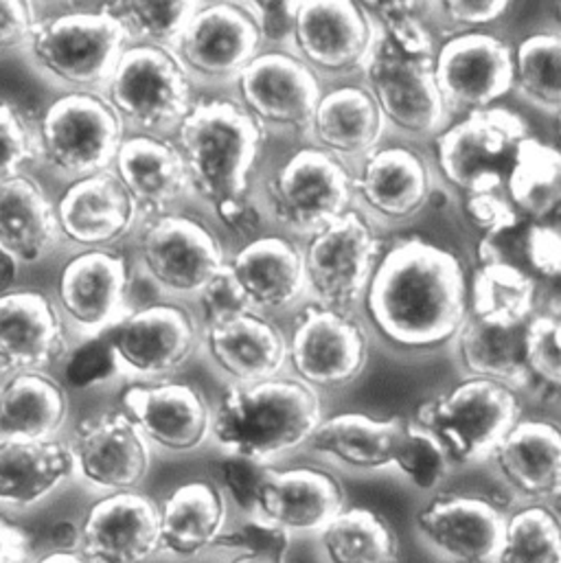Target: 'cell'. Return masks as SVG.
I'll return each instance as SVG.
<instances>
[{"label":"cell","mask_w":561,"mask_h":563,"mask_svg":"<svg viewBox=\"0 0 561 563\" xmlns=\"http://www.w3.org/2000/svg\"><path fill=\"white\" fill-rule=\"evenodd\" d=\"M318 536L327 563L399 562V542L393 527L364 507L342 509Z\"/></svg>","instance_id":"41"},{"label":"cell","mask_w":561,"mask_h":563,"mask_svg":"<svg viewBox=\"0 0 561 563\" xmlns=\"http://www.w3.org/2000/svg\"><path fill=\"white\" fill-rule=\"evenodd\" d=\"M18 266L20 264L9 253H4L0 249V294L9 291L13 287V283L18 279Z\"/></svg>","instance_id":"60"},{"label":"cell","mask_w":561,"mask_h":563,"mask_svg":"<svg viewBox=\"0 0 561 563\" xmlns=\"http://www.w3.org/2000/svg\"><path fill=\"white\" fill-rule=\"evenodd\" d=\"M507 516L490 498L443 494L417 514V529L426 542L459 563H490L503 544Z\"/></svg>","instance_id":"25"},{"label":"cell","mask_w":561,"mask_h":563,"mask_svg":"<svg viewBox=\"0 0 561 563\" xmlns=\"http://www.w3.org/2000/svg\"><path fill=\"white\" fill-rule=\"evenodd\" d=\"M522 335L525 324L496 327L468 313V320L454 340L459 346L461 364L470 377L490 379L520 393L534 388L525 368Z\"/></svg>","instance_id":"38"},{"label":"cell","mask_w":561,"mask_h":563,"mask_svg":"<svg viewBox=\"0 0 561 563\" xmlns=\"http://www.w3.org/2000/svg\"><path fill=\"white\" fill-rule=\"evenodd\" d=\"M393 467L404 474L417 489L430 492L446 481L450 461L430 432L419 428L415 421H406Z\"/></svg>","instance_id":"47"},{"label":"cell","mask_w":561,"mask_h":563,"mask_svg":"<svg viewBox=\"0 0 561 563\" xmlns=\"http://www.w3.org/2000/svg\"><path fill=\"white\" fill-rule=\"evenodd\" d=\"M465 209L470 220L483 231V235H496L522 222V218L509 205L505 191L465 198Z\"/></svg>","instance_id":"54"},{"label":"cell","mask_w":561,"mask_h":563,"mask_svg":"<svg viewBox=\"0 0 561 563\" xmlns=\"http://www.w3.org/2000/svg\"><path fill=\"white\" fill-rule=\"evenodd\" d=\"M342 483L320 467H268L257 496V518L292 533H320L344 507Z\"/></svg>","instance_id":"27"},{"label":"cell","mask_w":561,"mask_h":563,"mask_svg":"<svg viewBox=\"0 0 561 563\" xmlns=\"http://www.w3.org/2000/svg\"><path fill=\"white\" fill-rule=\"evenodd\" d=\"M382 242L358 209L314 233L302 249L305 294L316 305L353 311L382 257Z\"/></svg>","instance_id":"9"},{"label":"cell","mask_w":561,"mask_h":563,"mask_svg":"<svg viewBox=\"0 0 561 563\" xmlns=\"http://www.w3.org/2000/svg\"><path fill=\"white\" fill-rule=\"evenodd\" d=\"M268 200L277 224L311 238L353 209L351 169L314 145L300 147L271 178Z\"/></svg>","instance_id":"13"},{"label":"cell","mask_w":561,"mask_h":563,"mask_svg":"<svg viewBox=\"0 0 561 563\" xmlns=\"http://www.w3.org/2000/svg\"><path fill=\"white\" fill-rule=\"evenodd\" d=\"M101 97L123 128L136 134L165 136L187 117L194 81L172 48L130 44L119 57Z\"/></svg>","instance_id":"5"},{"label":"cell","mask_w":561,"mask_h":563,"mask_svg":"<svg viewBox=\"0 0 561 563\" xmlns=\"http://www.w3.org/2000/svg\"><path fill=\"white\" fill-rule=\"evenodd\" d=\"M130 44L174 48L198 2H106Z\"/></svg>","instance_id":"44"},{"label":"cell","mask_w":561,"mask_h":563,"mask_svg":"<svg viewBox=\"0 0 561 563\" xmlns=\"http://www.w3.org/2000/svg\"><path fill=\"white\" fill-rule=\"evenodd\" d=\"M106 335L121 375L141 379V384L165 382L194 357L202 342L196 316L178 302L132 309Z\"/></svg>","instance_id":"15"},{"label":"cell","mask_w":561,"mask_h":563,"mask_svg":"<svg viewBox=\"0 0 561 563\" xmlns=\"http://www.w3.org/2000/svg\"><path fill=\"white\" fill-rule=\"evenodd\" d=\"M66 324L51 296L37 289L0 294V371H46L68 355Z\"/></svg>","instance_id":"26"},{"label":"cell","mask_w":561,"mask_h":563,"mask_svg":"<svg viewBox=\"0 0 561 563\" xmlns=\"http://www.w3.org/2000/svg\"><path fill=\"white\" fill-rule=\"evenodd\" d=\"M132 273L125 255L103 251H81L68 260L57 279V309L77 333L101 335L121 322L130 309Z\"/></svg>","instance_id":"20"},{"label":"cell","mask_w":561,"mask_h":563,"mask_svg":"<svg viewBox=\"0 0 561 563\" xmlns=\"http://www.w3.org/2000/svg\"><path fill=\"white\" fill-rule=\"evenodd\" d=\"M257 20L264 48L292 40L298 2H246Z\"/></svg>","instance_id":"56"},{"label":"cell","mask_w":561,"mask_h":563,"mask_svg":"<svg viewBox=\"0 0 561 563\" xmlns=\"http://www.w3.org/2000/svg\"><path fill=\"white\" fill-rule=\"evenodd\" d=\"M46 540L51 544V551H77L79 547V522L75 520H57L48 527Z\"/></svg>","instance_id":"59"},{"label":"cell","mask_w":561,"mask_h":563,"mask_svg":"<svg viewBox=\"0 0 561 563\" xmlns=\"http://www.w3.org/2000/svg\"><path fill=\"white\" fill-rule=\"evenodd\" d=\"M527 273L540 282H556L561 273V238L556 222H529L525 235Z\"/></svg>","instance_id":"52"},{"label":"cell","mask_w":561,"mask_h":563,"mask_svg":"<svg viewBox=\"0 0 561 563\" xmlns=\"http://www.w3.org/2000/svg\"><path fill=\"white\" fill-rule=\"evenodd\" d=\"M125 128L99 92L57 97L35 125L37 161L73 180L112 169Z\"/></svg>","instance_id":"7"},{"label":"cell","mask_w":561,"mask_h":563,"mask_svg":"<svg viewBox=\"0 0 561 563\" xmlns=\"http://www.w3.org/2000/svg\"><path fill=\"white\" fill-rule=\"evenodd\" d=\"M73 478L66 441L0 439V511H31Z\"/></svg>","instance_id":"31"},{"label":"cell","mask_w":561,"mask_h":563,"mask_svg":"<svg viewBox=\"0 0 561 563\" xmlns=\"http://www.w3.org/2000/svg\"><path fill=\"white\" fill-rule=\"evenodd\" d=\"M240 106L264 128L309 136L320 79L285 48H264L235 79Z\"/></svg>","instance_id":"18"},{"label":"cell","mask_w":561,"mask_h":563,"mask_svg":"<svg viewBox=\"0 0 561 563\" xmlns=\"http://www.w3.org/2000/svg\"><path fill=\"white\" fill-rule=\"evenodd\" d=\"M505 196L527 222H553L561 205V154L536 136L520 141Z\"/></svg>","instance_id":"39"},{"label":"cell","mask_w":561,"mask_h":563,"mask_svg":"<svg viewBox=\"0 0 561 563\" xmlns=\"http://www.w3.org/2000/svg\"><path fill=\"white\" fill-rule=\"evenodd\" d=\"M514 90L544 114H560L561 35L558 31H540L518 44L514 51Z\"/></svg>","instance_id":"42"},{"label":"cell","mask_w":561,"mask_h":563,"mask_svg":"<svg viewBox=\"0 0 561 563\" xmlns=\"http://www.w3.org/2000/svg\"><path fill=\"white\" fill-rule=\"evenodd\" d=\"M432 64L435 57L404 55L380 33L364 68V88L371 92L384 125L415 141L437 139L450 125Z\"/></svg>","instance_id":"10"},{"label":"cell","mask_w":561,"mask_h":563,"mask_svg":"<svg viewBox=\"0 0 561 563\" xmlns=\"http://www.w3.org/2000/svg\"><path fill=\"white\" fill-rule=\"evenodd\" d=\"M227 498L211 481L176 487L158 507L161 553L183 560L205 555L227 529Z\"/></svg>","instance_id":"34"},{"label":"cell","mask_w":561,"mask_h":563,"mask_svg":"<svg viewBox=\"0 0 561 563\" xmlns=\"http://www.w3.org/2000/svg\"><path fill=\"white\" fill-rule=\"evenodd\" d=\"M66 445L75 478L97 492H136L150 472V443L123 410L86 417Z\"/></svg>","instance_id":"19"},{"label":"cell","mask_w":561,"mask_h":563,"mask_svg":"<svg viewBox=\"0 0 561 563\" xmlns=\"http://www.w3.org/2000/svg\"><path fill=\"white\" fill-rule=\"evenodd\" d=\"M213 549L251 555H273L285 560V553L289 549V533L257 516H246L235 527H227L216 540Z\"/></svg>","instance_id":"51"},{"label":"cell","mask_w":561,"mask_h":563,"mask_svg":"<svg viewBox=\"0 0 561 563\" xmlns=\"http://www.w3.org/2000/svg\"><path fill=\"white\" fill-rule=\"evenodd\" d=\"M380 37L377 22L364 2H298L292 53L320 79L364 73Z\"/></svg>","instance_id":"14"},{"label":"cell","mask_w":561,"mask_h":563,"mask_svg":"<svg viewBox=\"0 0 561 563\" xmlns=\"http://www.w3.org/2000/svg\"><path fill=\"white\" fill-rule=\"evenodd\" d=\"M271 465L255 463L242 456L222 454L211 461L209 470L213 476V485L229 498L244 516L257 514V496L264 483V476Z\"/></svg>","instance_id":"48"},{"label":"cell","mask_w":561,"mask_h":563,"mask_svg":"<svg viewBox=\"0 0 561 563\" xmlns=\"http://www.w3.org/2000/svg\"><path fill=\"white\" fill-rule=\"evenodd\" d=\"M59 238L84 251L112 249L141 216L112 169L73 180L55 205Z\"/></svg>","instance_id":"24"},{"label":"cell","mask_w":561,"mask_h":563,"mask_svg":"<svg viewBox=\"0 0 561 563\" xmlns=\"http://www.w3.org/2000/svg\"><path fill=\"white\" fill-rule=\"evenodd\" d=\"M136 244L145 277L172 296H198L227 266L220 238L187 213L145 220Z\"/></svg>","instance_id":"12"},{"label":"cell","mask_w":561,"mask_h":563,"mask_svg":"<svg viewBox=\"0 0 561 563\" xmlns=\"http://www.w3.org/2000/svg\"><path fill=\"white\" fill-rule=\"evenodd\" d=\"M202 342L211 362L231 384H255L279 377L287 364V338L279 324L260 311L205 324Z\"/></svg>","instance_id":"28"},{"label":"cell","mask_w":561,"mask_h":563,"mask_svg":"<svg viewBox=\"0 0 561 563\" xmlns=\"http://www.w3.org/2000/svg\"><path fill=\"white\" fill-rule=\"evenodd\" d=\"M386 125L364 86L346 84L322 90L309 139L314 147L342 161H362L382 145Z\"/></svg>","instance_id":"33"},{"label":"cell","mask_w":561,"mask_h":563,"mask_svg":"<svg viewBox=\"0 0 561 563\" xmlns=\"http://www.w3.org/2000/svg\"><path fill=\"white\" fill-rule=\"evenodd\" d=\"M373 331L399 351H435L470 313V277L448 249L413 238L382 253L362 298Z\"/></svg>","instance_id":"1"},{"label":"cell","mask_w":561,"mask_h":563,"mask_svg":"<svg viewBox=\"0 0 561 563\" xmlns=\"http://www.w3.org/2000/svg\"><path fill=\"white\" fill-rule=\"evenodd\" d=\"M172 51L191 81L227 84L264 51V40L246 2H198Z\"/></svg>","instance_id":"16"},{"label":"cell","mask_w":561,"mask_h":563,"mask_svg":"<svg viewBox=\"0 0 561 563\" xmlns=\"http://www.w3.org/2000/svg\"><path fill=\"white\" fill-rule=\"evenodd\" d=\"M538 309V282L507 264H479L470 277V316L496 327H520Z\"/></svg>","instance_id":"40"},{"label":"cell","mask_w":561,"mask_h":563,"mask_svg":"<svg viewBox=\"0 0 561 563\" xmlns=\"http://www.w3.org/2000/svg\"><path fill=\"white\" fill-rule=\"evenodd\" d=\"M57 242L55 205L42 185L24 172L0 180V249L18 264H37Z\"/></svg>","instance_id":"35"},{"label":"cell","mask_w":561,"mask_h":563,"mask_svg":"<svg viewBox=\"0 0 561 563\" xmlns=\"http://www.w3.org/2000/svg\"><path fill=\"white\" fill-rule=\"evenodd\" d=\"M31 563H90L79 551H46Z\"/></svg>","instance_id":"61"},{"label":"cell","mask_w":561,"mask_h":563,"mask_svg":"<svg viewBox=\"0 0 561 563\" xmlns=\"http://www.w3.org/2000/svg\"><path fill=\"white\" fill-rule=\"evenodd\" d=\"M123 412L147 443L174 454L196 452L211 437L213 410L205 393L191 384H134L123 393Z\"/></svg>","instance_id":"23"},{"label":"cell","mask_w":561,"mask_h":563,"mask_svg":"<svg viewBox=\"0 0 561 563\" xmlns=\"http://www.w3.org/2000/svg\"><path fill=\"white\" fill-rule=\"evenodd\" d=\"M37 20L33 2H0V53L24 51Z\"/></svg>","instance_id":"55"},{"label":"cell","mask_w":561,"mask_h":563,"mask_svg":"<svg viewBox=\"0 0 561 563\" xmlns=\"http://www.w3.org/2000/svg\"><path fill=\"white\" fill-rule=\"evenodd\" d=\"M437 9L450 22L465 26V29H476V26H485V24H492L498 18H503L509 9V2H505V0H452V2H439Z\"/></svg>","instance_id":"57"},{"label":"cell","mask_w":561,"mask_h":563,"mask_svg":"<svg viewBox=\"0 0 561 563\" xmlns=\"http://www.w3.org/2000/svg\"><path fill=\"white\" fill-rule=\"evenodd\" d=\"M189 189L235 233H251L260 216L251 187L266 130L235 99H196L176 128Z\"/></svg>","instance_id":"2"},{"label":"cell","mask_w":561,"mask_h":563,"mask_svg":"<svg viewBox=\"0 0 561 563\" xmlns=\"http://www.w3.org/2000/svg\"><path fill=\"white\" fill-rule=\"evenodd\" d=\"M112 174L132 198L141 220L169 213L191 194L183 156L167 136H125L114 156Z\"/></svg>","instance_id":"29"},{"label":"cell","mask_w":561,"mask_h":563,"mask_svg":"<svg viewBox=\"0 0 561 563\" xmlns=\"http://www.w3.org/2000/svg\"><path fill=\"white\" fill-rule=\"evenodd\" d=\"M33 551L26 531L0 514V563H31Z\"/></svg>","instance_id":"58"},{"label":"cell","mask_w":561,"mask_h":563,"mask_svg":"<svg viewBox=\"0 0 561 563\" xmlns=\"http://www.w3.org/2000/svg\"><path fill=\"white\" fill-rule=\"evenodd\" d=\"M287 364L314 390L353 384L369 362V335L353 311L305 305L289 329Z\"/></svg>","instance_id":"11"},{"label":"cell","mask_w":561,"mask_h":563,"mask_svg":"<svg viewBox=\"0 0 561 563\" xmlns=\"http://www.w3.org/2000/svg\"><path fill=\"white\" fill-rule=\"evenodd\" d=\"M64 379L70 388L86 390L112 382L121 375L119 362L106 333L86 338L64 357Z\"/></svg>","instance_id":"49"},{"label":"cell","mask_w":561,"mask_h":563,"mask_svg":"<svg viewBox=\"0 0 561 563\" xmlns=\"http://www.w3.org/2000/svg\"><path fill=\"white\" fill-rule=\"evenodd\" d=\"M503 481L525 500L544 505L561 492V432L553 421L520 419L490 454Z\"/></svg>","instance_id":"30"},{"label":"cell","mask_w":561,"mask_h":563,"mask_svg":"<svg viewBox=\"0 0 561 563\" xmlns=\"http://www.w3.org/2000/svg\"><path fill=\"white\" fill-rule=\"evenodd\" d=\"M496 563H561L558 516L547 505H529L507 518Z\"/></svg>","instance_id":"43"},{"label":"cell","mask_w":561,"mask_h":563,"mask_svg":"<svg viewBox=\"0 0 561 563\" xmlns=\"http://www.w3.org/2000/svg\"><path fill=\"white\" fill-rule=\"evenodd\" d=\"M560 338V302L551 300L549 305L538 307L525 324L522 351L525 368L534 388H540L553 397L560 393L561 386Z\"/></svg>","instance_id":"45"},{"label":"cell","mask_w":561,"mask_h":563,"mask_svg":"<svg viewBox=\"0 0 561 563\" xmlns=\"http://www.w3.org/2000/svg\"><path fill=\"white\" fill-rule=\"evenodd\" d=\"M128 46L123 26L101 4L95 11L40 18L24 53L46 81L68 92L101 95Z\"/></svg>","instance_id":"4"},{"label":"cell","mask_w":561,"mask_h":563,"mask_svg":"<svg viewBox=\"0 0 561 563\" xmlns=\"http://www.w3.org/2000/svg\"><path fill=\"white\" fill-rule=\"evenodd\" d=\"M373 13L380 33L404 55L435 57V35L426 24V13L435 2H364Z\"/></svg>","instance_id":"46"},{"label":"cell","mask_w":561,"mask_h":563,"mask_svg":"<svg viewBox=\"0 0 561 563\" xmlns=\"http://www.w3.org/2000/svg\"><path fill=\"white\" fill-rule=\"evenodd\" d=\"M351 191L369 222L406 224L432 198V169L410 145H380L351 174Z\"/></svg>","instance_id":"21"},{"label":"cell","mask_w":561,"mask_h":563,"mask_svg":"<svg viewBox=\"0 0 561 563\" xmlns=\"http://www.w3.org/2000/svg\"><path fill=\"white\" fill-rule=\"evenodd\" d=\"M227 563H285L283 558H273V555H251V553H240L233 560Z\"/></svg>","instance_id":"62"},{"label":"cell","mask_w":561,"mask_h":563,"mask_svg":"<svg viewBox=\"0 0 561 563\" xmlns=\"http://www.w3.org/2000/svg\"><path fill=\"white\" fill-rule=\"evenodd\" d=\"M66 419V388L48 373H11L0 384V439L51 441L57 439Z\"/></svg>","instance_id":"37"},{"label":"cell","mask_w":561,"mask_h":563,"mask_svg":"<svg viewBox=\"0 0 561 563\" xmlns=\"http://www.w3.org/2000/svg\"><path fill=\"white\" fill-rule=\"evenodd\" d=\"M435 81L450 117L492 108L514 90V48L498 35L465 31L435 53Z\"/></svg>","instance_id":"17"},{"label":"cell","mask_w":561,"mask_h":563,"mask_svg":"<svg viewBox=\"0 0 561 563\" xmlns=\"http://www.w3.org/2000/svg\"><path fill=\"white\" fill-rule=\"evenodd\" d=\"M253 311H280L305 296L302 251L285 235H262L227 262Z\"/></svg>","instance_id":"32"},{"label":"cell","mask_w":561,"mask_h":563,"mask_svg":"<svg viewBox=\"0 0 561 563\" xmlns=\"http://www.w3.org/2000/svg\"><path fill=\"white\" fill-rule=\"evenodd\" d=\"M37 161L35 128L13 103L0 99V180L15 176Z\"/></svg>","instance_id":"50"},{"label":"cell","mask_w":561,"mask_h":563,"mask_svg":"<svg viewBox=\"0 0 561 563\" xmlns=\"http://www.w3.org/2000/svg\"><path fill=\"white\" fill-rule=\"evenodd\" d=\"M320 421L318 390L279 375L255 384H231L213 412L211 437L224 454L268 465L307 445Z\"/></svg>","instance_id":"3"},{"label":"cell","mask_w":561,"mask_h":563,"mask_svg":"<svg viewBox=\"0 0 561 563\" xmlns=\"http://www.w3.org/2000/svg\"><path fill=\"white\" fill-rule=\"evenodd\" d=\"M77 551L90 563H145L161 553L158 505L139 492L106 494L79 520Z\"/></svg>","instance_id":"22"},{"label":"cell","mask_w":561,"mask_h":563,"mask_svg":"<svg viewBox=\"0 0 561 563\" xmlns=\"http://www.w3.org/2000/svg\"><path fill=\"white\" fill-rule=\"evenodd\" d=\"M404 430L406 421L399 417L375 419L362 412H342L322 417L307 445L349 470L377 472L393 467Z\"/></svg>","instance_id":"36"},{"label":"cell","mask_w":561,"mask_h":563,"mask_svg":"<svg viewBox=\"0 0 561 563\" xmlns=\"http://www.w3.org/2000/svg\"><path fill=\"white\" fill-rule=\"evenodd\" d=\"M520 393L490 379L470 377L424 401L413 421L437 439L450 463L468 465L487 459L520 421Z\"/></svg>","instance_id":"6"},{"label":"cell","mask_w":561,"mask_h":563,"mask_svg":"<svg viewBox=\"0 0 561 563\" xmlns=\"http://www.w3.org/2000/svg\"><path fill=\"white\" fill-rule=\"evenodd\" d=\"M529 123L514 110L485 108L450 123L437 139L443 180L465 198L505 191V183Z\"/></svg>","instance_id":"8"},{"label":"cell","mask_w":561,"mask_h":563,"mask_svg":"<svg viewBox=\"0 0 561 563\" xmlns=\"http://www.w3.org/2000/svg\"><path fill=\"white\" fill-rule=\"evenodd\" d=\"M198 298L202 305L205 324H213L251 309L229 266H224V271L198 294Z\"/></svg>","instance_id":"53"}]
</instances>
